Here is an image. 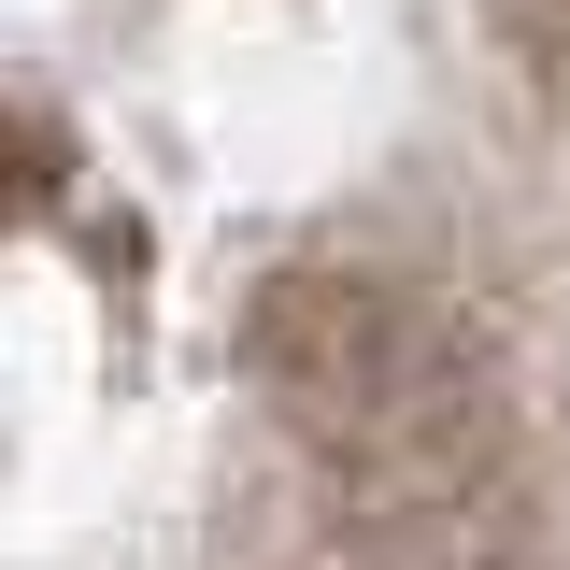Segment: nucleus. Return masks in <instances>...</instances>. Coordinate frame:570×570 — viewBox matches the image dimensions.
<instances>
[{"label": "nucleus", "instance_id": "1", "mask_svg": "<svg viewBox=\"0 0 570 570\" xmlns=\"http://www.w3.org/2000/svg\"><path fill=\"white\" fill-rule=\"evenodd\" d=\"M257 371L371 499H456L499 456L485 343L385 272H285L257 299Z\"/></svg>", "mask_w": 570, "mask_h": 570}]
</instances>
